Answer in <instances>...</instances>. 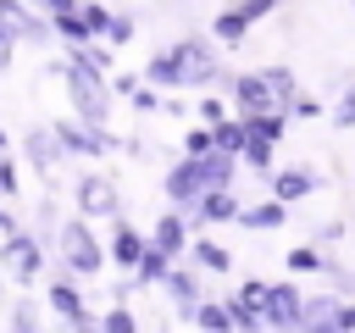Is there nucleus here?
I'll list each match as a JSON object with an SVG mask.
<instances>
[{
  "label": "nucleus",
  "mask_w": 355,
  "mask_h": 333,
  "mask_svg": "<svg viewBox=\"0 0 355 333\" xmlns=\"http://www.w3.org/2000/svg\"><path fill=\"white\" fill-rule=\"evenodd\" d=\"M55 72L67 78V94H72V117L83 128H105L111 122V83L89 67H72V61H55Z\"/></svg>",
  "instance_id": "3"
},
{
  "label": "nucleus",
  "mask_w": 355,
  "mask_h": 333,
  "mask_svg": "<svg viewBox=\"0 0 355 333\" xmlns=\"http://www.w3.org/2000/svg\"><path fill=\"white\" fill-rule=\"evenodd\" d=\"M44 305L61 316V327H72V322L89 316V300H83L78 283H67V278H50V283H44Z\"/></svg>",
  "instance_id": "14"
},
{
  "label": "nucleus",
  "mask_w": 355,
  "mask_h": 333,
  "mask_svg": "<svg viewBox=\"0 0 355 333\" xmlns=\"http://www.w3.org/2000/svg\"><path fill=\"white\" fill-rule=\"evenodd\" d=\"M100 333H139V316H133L128 305H111V311L100 316Z\"/></svg>",
  "instance_id": "25"
},
{
  "label": "nucleus",
  "mask_w": 355,
  "mask_h": 333,
  "mask_svg": "<svg viewBox=\"0 0 355 333\" xmlns=\"http://www.w3.org/2000/svg\"><path fill=\"white\" fill-rule=\"evenodd\" d=\"M227 94H233V111H239V122L283 111V100H277V89H272V78H266V72H239ZM283 117H288V111H283Z\"/></svg>",
  "instance_id": "6"
},
{
  "label": "nucleus",
  "mask_w": 355,
  "mask_h": 333,
  "mask_svg": "<svg viewBox=\"0 0 355 333\" xmlns=\"http://www.w3.org/2000/svg\"><path fill=\"white\" fill-rule=\"evenodd\" d=\"M288 117H322V100H311V94H300V100L288 105Z\"/></svg>",
  "instance_id": "35"
},
{
  "label": "nucleus",
  "mask_w": 355,
  "mask_h": 333,
  "mask_svg": "<svg viewBox=\"0 0 355 333\" xmlns=\"http://www.w3.org/2000/svg\"><path fill=\"white\" fill-rule=\"evenodd\" d=\"M11 333H39V305L33 300H17L11 305Z\"/></svg>",
  "instance_id": "28"
},
{
  "label": "nucleus",
  "mask_w": 355,
  "mask_h": 333,
  "mask_svg": "<svg viewBox=\"0 0 355 333\" xmlns=\"http://www.w3.org/2000/svg\"><path fill=\"white\" fill-rule=\"evenodd\" d=\"M50 250L61 255V272H55V278H67V283H94V278L105 272V244L94 239V228H89L83 216H67Z\"/></svg>",
  "instance_id": "2"
},
{
  "label": "nucleus",
  "mask_w": 355,
  "mask_h": 333,
  "mask_svg": "<svg viewBox=\"0 0 355 333\" xmlns=\"http://www.w3.org/2000/svg\"><path fill=\"white\" fill-rule=\"evenodd\" d=\"M322 189V172L316 166H277L272 178H266V194L277 200V205H294V200H311Z\"/></svg>",
  "instance_id": "10"
},
{
  "label": "nucleus",
  "mask_w": 355,
  "mask_h": 333,
  "mask_svg": "<svg viewBox=\"0 0 355 333\" xmlns=\"http://www.w3.org/2000/svg\"><path fill=\"white\" fill-rule=\"evenodd\" d=\"M194 111H200V122H205V128H222V122H227V100H222V94H200V105H194Z\"/></svg>",
  "instance_id": "26"
},
{
  "label": "nucleus",
  "mask_w": 355,
  "mask_h": 333,
  "mask_svg": "<svg viewBox=\"0 0 355 333\" xmlns=\"http://www.w3.org/2000/svg\"><path fill=\"white\" fill-rule=\"evenodd\" d=\"M22 6H39V0H22Z\"/></svg>",
  "instance_id": "41"
},
{
  "label": "nucleus",
  "mask_w": 355,
  "mask_h": 333,
  "mask_svg": "<svg viewBox=\"0 0 355 333\" xmlns=\"http://www.w3.org/2000/svg\"><path fill=\"white\" fill-rule=\"evenodd\" d=\"M239 211H244V200H239L233 189H211V194L189 211V228H222V222H239Z\"/></svg>",
  "instance_id": "13"
},
{
  "label": "nucleus",
  "mask_w": 355,
  "mask_h": 333,
  "mask_svg": "<svg viewBox=\"0 0 355 333\" xmlns=\"http://www.w3.org/2000/svg\"><path fill=\"white\" fill-rule=\"evenodd\" d=\"M72 205H78L83 222H94V216L116 222V216H122V194H116V183H111L105 172H83V178L72 183Z\"/></svg>",
  "instance_id": "5"
},
{
  "label": "nucleus",
  "mask_w": 355,
  "mask_h": 333,
  "mask_svg": "<svg viewBox=\"0 0 355 333\" xmlns=\"http://www.w3.org/2000/svg\"><path fill=\"white\" fill-rule=\"evenodd\" d=\"M239 228H250V233H277V228H288V205H277V200L266 194V200H255V205L239 211Z\"/></svg>",
  "instance_id": "18"
},
{
  "label": "nucleus",
  "mask_w": 355,
  "mask_h": 333,
  "mask_svg": "<svg viewBox=\"0 0 355 333\" xmlns=\"http://www.w3.org/2000/svg\"><path fill=\"white\" fill-rule=\"evenodd\" d=\"M0 155H11V139H6V128H0Z\"/></svg>",
  "instance_id": "39"
},
{
  "label": "nucleus",
  "mask_w": 355,
  "mask_h": 333,
  "mask_svg": "<svg viewBox=\"0 0 355 333\" xmlns=\"http://www.w3.org/2000/svg\"><path fill=\"white\" fill-rule=\"evenodd\" d=\"M211 150L239 161V155H244V122H239V117H227L222 128H211Z\"/></svg>",
  "instance_id": "20"
},
{
  "label": "nucleus",
  "mask_w": 355,
  "mask_h": 333,
  "mask_svg": "<svg viewBox=\"0 0 355 333\" xmlns=\"http://www.w3.org/2000/svg\"><path fill=\"white\" fill-rule=\"evenodd\" d=\"M233 11H239L244 22H261V17H272V11H277V0H233Z\"/></svg>",
  "instance_id": "30"
},
{
  "label": "nucleus",
  "mask_w": 355,
  "mask_h": 333,
  "mask_svg": "<svg viewBox=\"0 0 355 333\" xmlns=\"http://www.w3.org/2000/svg\"><path fill=\"white\" fill-rule=\"evenodd\" d=\"M50 133H55L61 155H83V161H94V155L116 150V133H111V128H83L78 117H61V122H50Z\"/></svg>",
  "instance_id": "7"
},
{
  "label": "nucleus",
  "mask_w": 355,
  "mask_h": 333,
  "mask_svg": "<svg viewBox=\"0 0 355 333\" xmlns=\"http://www.w3.org/2000/svg\"><path fill=\"white\" fill-rule=\"evenodd\" d=\"M17 44H22V39H17V28H11L6 17H0V72L11 67V50H17Z\"/></svg>",
  "instance_id": "32"
},
{
  "label": "nucleus",
  "mask_w": 355,
  "mask_h": 333,
  "mask_svg": "<svg viewBox=\"0 0 355 333\" xmlns=\"http://www.w3.org/2000/svg\"><path fill=\"white\" fill-rule=\"evenodd\" d=\"M178 155H183V161H200V155H211V128H189Z\"/></svg>",
  "instance_id": "27"
},
{
  "label": "nucleus",
  "mask_w": 355,
  "mask_h": 333,
  "mask_svg": "<svg viewBox=\"0 0 355 333\" xmlns=\"http://www.w3.org/2000/svg\"><path fill=\"white\" fill-rule=\"evenodd\" d=\"M166 294H172V305H178V322H194V311H200V272L189 266V261H178L172 272H166V283H161Z\"/></svg>",
  "instance_id": "12"
},
{
  "label": "nucleus",
  "mask_w": 355,
  "mask_h": 333,
  "mask_svg": "<svg viewBox=\"0 0 355 333\" xmlns=\"http://www.w3.org/2000/svg\"><path fill=\"white\" fill-rule=\"evenodd\" d=\"M338 239H344V222H322V228L311 233V244H316V250H327V244H338Z\"/></svg>",
  "instance_id": "33"
},
{
  "label": "nucleus",
  "mask_w": 355,
  "mask_h": 333,
  "mask_svg": "<svg viewBox=\"0 0 355 333\" xmlns=\"http://www.w3.org/2000/svg\"><path fill=\"white\" fill-rule=\"evenodd\" d=\"M327 266V250H316V244H294L288 250V272H322Z\"/></svg>",
  "instance_id": "24"
},
{
  "label": "nucleus",
  "mask_w": 355,
  "mask_h": 333,
  "mask_svg": "<svg viewBox=\"0 0 355 333\" xmlns=\"http://www.w3.org/2000/svg\"><path fill=\"white\" fill-rule=\"evenodd\" d=\"M333 327H338V333H355V300H344V305H338V316H333Z\"/></svg>",
  "instance_id": "36"
},
{
  "label": "nucleus",
  "mask_w": 355,
  "mask_h": 333,
  "mask_svg": "<svg viewBox=\"0 0 355 333\" xmlns=\"http://www.w3.org/2000/svg\"><path fill=\"white\" fill-rule=\"evenodd\" d=\"M144 250H150V239H144V233H133V228L116 216V222H111V244H105V261H116L122 272H133Z\"/></svg>",
  "instance_id": "16"
},
{
  "label": "nucleus",
  "mask_w": 355,
  "mask_h": 333,
  "mask_svg": "<svg viewBox=\"0 0 355 333\" xmlns=\"http://www.w3.org/2000/svg\"><path fill=\"white\" fill-rule=\"evenodd\" d=\"M17 233H28V228L17 222V211H6V205H0V239H17Z\"/></svg>",
  "instance_id": "37"
},
{
  "label": "nucleus",
  "mask_w": 355,
  "mask_h": 333,
  "mask_svg": "<svg viewBox=\"0 0 355 333\" xmlns=\"http://www.w3.org/2000/svg\"><path fill=\"white\" fill-rule=\"evenodd\" d=\"M17 189H22V183H17V161H11V155H0V194L11 200Z\"/></svg>",
  "instance_id": "34"
},
{
  "label": "nucleus",
  "mask_w": 355,
  "mask_h": 333,
  "mask_svg": "<svg viewBox=\"0 0 355 333\" xmlns=\"http://www.w3.org/2000/svg\"><path fill=\"white\" fill-rule=\"evenodd\" d=\"M172 266H178L172 255L144 250V255H139V266H133V289H139V283H166V272H172Z\"/></svg>",
  "instance_id": "21"
},
{
  "label": "nucleus",
  "mask_w": 355,
  "mask_h": 333,
  "mask_svg": "<svg viewBox=\"0 0 355 333\" xmlns=\"http://www.w3.org/2000/svg\"><path fill=\"white\" fill-rule=\"evenodd\" d=\"M194 327H200V333H233V305H227V300H200Z\"/></svg>",
  "instance_id": "19"
},
{
  "label": "nucleus",
  "mask_w": 355,
  "mask_h": 333,
  "mask_svg": "<svg viewBox=\"0 0 355 333\" xmlns=\"http://www.w3.org/2000/svg\"><path fill=\"white\" fill-rule=\"evenodd\" d=\"M200 278H211V272H233V250L227 244H216V239H189V255H183Z\"/></svg>",
  "instance_id": "17"
},
{
  "label": "nucleus",
  "mask_w": 355,
  "mask_h": 333,
  "mask_svg": "<svg viewBox=\"0 0 355 333\" xmlns=\"http://www.w3.org/2000/svg\"><path fill=\"white\" fill-rule=\"evenodd\" d=\"M22 155H28V166H33L39 178H55V172H61V161H67V155H61V144H55V133H50L44 122H33V128L22 133Z\"/></svg>",
  "instance_id": "11"
},
{
  "label": "nucleus",
  "mask_w": 355,
  "mask_h": 333,
  "mask_svg": "<svg viewBox=\"0 0 355 333\" xmlns=\"http://www.w3.org/2000/svg\"><path fill=\"white\" fill-rule=\"evenodd\" d=\"M150 250L183 261V255H189V216H183V211H166V216L155 222V233H150Z\"/></svg>",
  "instance_id": "15"
},
{
  "label": "nucleus",
  "mask_w": 355,
  "mask_h": 333,
  "mask_svg": "<svg viewBox=\"0 0 355 333\" xmlns=\"http://www.w3.org/2000/svg\"><path fill=\"white\" fill-rule=\"evenodd\" d=\"M133 39V17H122V11H111V28H105V44H128Z\"/></svg>",
  "instance_id": "31"
},
{
  "label": "nucleus",
  "mask_w": 355,
  "mask_h": 333,
  "mask_svg": "<svg viewBox=\"0 0 355 333\" xmlns=\"http://www.w3.org/2000/svg\"><path fill=\"white\" fill-rule=\"evenodd\" d=\"M244 33H250V22H244L233 6H222V11H216V22H211V39H216V44H239Z\"/></svg>",
  "instance_id": "22"
},
{
  "label": "nucleus",
  "mask_w": 355,
  "mask_h": 333,
  "mask_svg": "<svg viewBox=\"0 0 355 333\" xmlns=\"http://www.w3.org/2000/svg\"><path fill=\"white\" fill-rule=\"evenodd\" d=\"M83 6H111V0H83Z\"/></svg>",
  "instance_id": "40"
},
{
  "label": "nucleus",
  "mask_w": 355,
  "mask_h": 333,
  "mask_svg": "<svg viewBox=\"0 0 355 333\" xmlns=\"http://www.w3.org/2000/svg\"><path fill=\"white\" fill-rule=\"evenodd\" d=\"M322 278H327V294H338V300H349V294H355V272H349L344 261H333V255H327Z\"/></svg>",
  "instance_id": "23"
},
{
  "label": "nucleus",
  "mask_w": 355,
  "mask_h": 333,
  "mask_svg": "<svg viewBox=\"0 0 355 333\" xmlns=\"http://www.w3.org/2000/svg\"><path fill=\"white\" fill-rule=\"evenodd\" d=\"M0 266L28 289V283H39L44 278V244L33 239V233H17V239H0Z\"/></svg>",
  "instance_id": "8"
},
{
  "label": "nucleus",
  "mask_w": 355,
  "mask_h": 333,
  "mask_svg": "<svg viewBox=\"0 0 355 333\" xmlns=\"http://www.w3.org/2000/svg\"><path fill=\"white\" fill-rule=\"evenodd\" d=\"M283 133H288V117H283V111H272V117H250V122H244V155H239V166L272 178V172H277L272 155H277Z\"/></svg>",
  "instance_id": "4"
},
{
  "label": "nucleus",
  "mask_w": 355,
  "mask_h": 333,
  "mask_svg": "<svg viewBox=\"0 0 355 333\" xmlns=\"http://www.w3.org/2000/svg\"><path fill=\"white\" fill-rule=\"evenodd\" d=\"M300 322H305L300 283H266V327L272 333H300Z\"/></svg>",
  "instance_id": "9"
},
{
  "label": "nucleus",
  "mask_w": 355,
  "mask_h": 333,
  "mask_svg": "<svg viewBox=\"0 0 355 333\" xmlns=\"http://www.w3.org/2000/svg\"><path fill=\"white\" fill-rule=\"evenodd\" d=\"M61 333H100V322H94V316H83V322H72V327H61Z\"/></svg>",
  "instance_id": "38"
},
{
  "label": "nucleus",
  "mask_w": 355,
  "mask_h": 333,
  "mask_svg": "<svg viewBox=\"0 0 355 333\" xmlns=\"http://www.w3.org/2000/svg\"><path fill=\"white\" fill-rule=\"evenodd\" d=\"M233 178H239V161L211 150V155H200V161H183V155H178V161L166 166L161 189H166L172 211H183V216H189V211H194V205H200L211 189H233Z\"/></svg>",
  "instance_id": "1"
},
{
  "label": "nucleus",
  "mask_w": 355,
  "mask_h": 333,
  "mask_svg": "<svg viewBox=\"0 0 355 333\" xmlns=\"http://www.w3.org/2000/svg\"><path fill=\"white\" fill-rule=\"evenodd\" d=\"M327 117H333L338 128H355V83H349V89L333 100V111H327Z\"/></svg>",
  "instance_id": "29"
}]
</instances>
